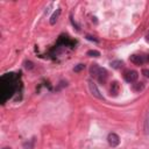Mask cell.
<instances>
[{
	"mask_svg": "<svg viewBox=\"0 0 149 149\" xmlns=\"http://www.w3.org/2000/svg\"><path fill=\"white\" fill-rule=\"evenodd\" d=\"M20 83L19 77L15 73H6L1 77V104L4 105L6 100L14 96L18 91Z\"/></svg>",
	"mask_w": 149,
	"mask_h": 149,
	"instance_id": "1",
	"label": "cell"
},
{
	"mask_svg": "<svg viewBox=\"0 0 149 149\" xmlns=\"http://www.w3.org/2000/svg\"><path fill=\"white\" fill-rule=\"evenodd\" d=\"M90 74H91V77L98 79L100 84H104L107 79V76H108L107 71L104 68H100L98 64H92L90 67Z\"/></svg>",
	"mask_w": 149,
	"mask_h": 149,
	"instance_id": "2",
	"label": "cell"
},
{
	"mask_svg": "<svg viewBox=\"0 0 149 149\" xmlns=\"http://www.w3.org/2000/svg\"><path fill=\"white\" fill-rule=\"evenodd\" d=\"M123 77H125V79L128 82V83H134L138 80L139 78V73L134 71V70H128L125 72V74H123Z\"/></svg>",
	"mask_w": 149,
	"mask_h": 149,
	"instance_id": "3",
	"label": "cell"
},
{
	"mask_svg": "<svg viewBox=\"0 0 149 149\" xmlns=\"http://www.w3.org/2000/svg\"><path fill=\"white\" fill-rule=\"evenodd\" d=\"M89 89H90L91 93H92L96 98H98V99H103V100H104V97L102 96L100 91H99V89L97 88V85H96L92 80H89Z\"/></svg>",
	"mask_w": 149,
	"mask_h": 149,
	"instance_id": "4",
	"label": "cell"
},
{
	"mask_svg": "<svg viewBox=\"0 0 149 149\" xmlns=\"http://www.w3.org/2000/svg\"><path fill=\"white\" fill-rule=\"evenodd\" d=\"M129 61L132 63H134L135 65H142L143 63H146V56L142 55H132L129 57Z\"/></svg>",
	"mask_w": 149,
	"mask_h": 149,
	"instance_id": "5",
	"label": "cell"
},
{
	"mask_svg": "<svg viewBox=\"0 0 149 149\" xmlns=\"http://www.w3.org/2000/svg\"><path fill=\"white\" fill-rule=\"evenodd\" d=\"M107 140H108L109 146H112V147H117V146H119V143H120V138H119V135L115 134V133H111V134L108 135Z\"/></svg>",
	"mask_w": 149,
	"mask_h": 149,
	"instance_id": "6",
	"label": "cell"
},
{
	"mask_svg": "<svg viewBox=\"0 0 149 149\" xmlns=\"http://www.w3.org/2000/svg\"><path fill=\"white\" fill-rule=\"evenodd\" d=\"M119 89H120L119 83L118 82H113V83H112V85H111V94L117 96L119 93Z\"/></svg>",
	"mask_w": 149,
	"mask_h": 149,
	"instance_id": "7",
	"label": "cell"
},
{
	"mask_svg": "<svg viewBox=\"0 0 149 149\" xmlns=\"http://www.w3.org/2000/svg\"><path fill=\"white\" fill-rule=\"evenodd\" d=\"M59 14H61V8H57L56 12L51 15V18H50V24H55V23L57 22L58 18H59Z\"/></svg>",
	"mask_w": 149,
	"mask_h": 149,
	"instance_id": "8",
	"label": "cell"
},
{
	"mask_svg": "<svg viewBox=\"0 0 149 149\" xmlns=\"http://www.w3.org/2000/svg\"><path fill=\"white\" fill-rule=\"evenodd\" d=\"M122 61H113V62H112V63H111V65L112 67H113L114 69H120L121 67H122Z\"/></svg>",
	"mask_w": 149,
	"mask_h": 149,
	"instance_id": "9",
	"label": "cell"
},
{
	"mask_svg": "<svg viewBox=\"0 0 149 149\" xmlns=\"http://www.w3.org/2000/svg\"><path fill=\"white\" fill-rule=\"evenodd\" d=\"M143 84L142 83H136V84H133V89H134V91H141V90H143Z\"/></svg>",
	"mask_w": 149,
	"mask_h": 149,
	"instance_id": "10",
	"label": "cell"
},
{
	"mask_svg": "<svg viewBox=\"0 0 149 149\" xmlns=\"http://www.w3.org/2000/svg\"><path fill=\"white\" fill-rule=\"evenodd\" d=\"M88 56H91V57H99V56H100V53L97 51V50H89V51H88Z\"/></svg>",
	"mask_w": 149,
	"mask_h": 149,
	"instance_id": "11",
	"label": "cell"
},
{
	"mask_svg": "<svg viewBox=\"0 0 149 149\" xmlns=\"http://www.w3.org/2000/svg\"><path fill=\"white\" fill-rule=\"evenodd\" d=\"M144 132H146V134H149V113H148L146 122H144Z\"/></svg>",
	"mask_w": 149,
	"mask_h": 149,
	"instance_id": "12",
	"label": "cell"
},
{
	"mask_svg": "<svg viewBox=\"0 0 149 149\" xmlns=\"http://www.w3.org/2000/svg\"><path fill=\"white\" fill-rule=\"evenodd\" d=\"M85 69V65L84 64H78V65H76L73 68V71L74 72H79V71H82V70H84Z\"/></svg>",
	"mask_w": 149,
	"mask_h": 149,
	"instance_id": "13",
	"label": "cell"
},
{
	"mask_svg": "<svg viewBox=\"0 0 149 149\" xmlns=\"http://www.w3.org/2000/svg\"><path fill=\"white\" fill-rule=\"evenodd\" d=\"M24 68H26V69H29V70H32V69L34 68V64L32 63L30 61H26V62H24Z\"/></svg>",
	"mask_w": 149,
	"mask_h": 149,
	"instance_id": "14",
	"label": "cell"
},
{
	"mask_svg": "<svg viewBox=\"0 0 149 149\" xmlns=\"http://www.w3.org/2000/svg\"><path fill=\"white\" fill-rule=\"evenodd\" d=\"M142 74L146 78H149V69H143L142 70Z\"/></svg>",
	"mask_w": 149,
	"mask_h": 149,
	"instance_id": "15",
	"label": "cell"
},
{
	"mask_svg": "<svg viewBox=\"0 0 149 149\" xmlns=\"http://www.w3.org/2000/svg\"><path fill=\"white\" fill-rule=\"evenodd\" d=\"M86 39L88 40H90V41H94V42H99L96 37H93V36H91V35H86Z\"/></svg>",
	"mask_w": 149,
	"mask_h": 149,
	"instance_id": "16",
	"label": "cell"
},
{
	"mask_svg": "<svg viewBox=\"0 0 149 149\" xmlns=\"http://www.w3.org/2000/svg\"><path fill=\"white\" fill-rule=\"evenodd\" d=\"M146 40H147V41L149 42V32H148V33L146 34Z\"/></svg>",
	"mask_w": 149,
	"mask_h": 149,
	"instance_id": "17",
	"label": "cell"
},
{
	"mask_svg": "<svg viewBox=\"0 0 149 149\" xmlns=\"http://www.w3.org/2000/svg\"><path fill=\"white\" fill-rule=\"evenodd\" d=\"M146 62H147V63L149 64V54H148V55L146 56Z\"/></svg>",
	"mask_w": 149,
	"mask_h": 149,
	"instance_id": "18",
	"label": "cell"
},
{
	"mask_svg": "<svg viewBox=\"0 0 149 149\" xmlns=\"http://www.w3.org/2000/svg\"><path fill=\"white\" fill-rule=\"evenodd\" d=\"M3 149H11L9 147H5V148H3Z\"/></svg>",
	"mask_w": 149,
	"mask_h": 149,
	"instance_id": "19",
	"label": "cell"
}]
</instances>
